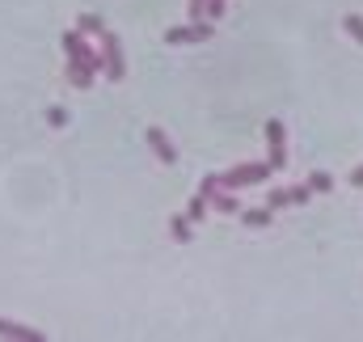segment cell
Returning a JSON list of instances; mask_svg holds the SVG:
<instances>
[{
	"mask_svg": "<svg viewBox=\"0 0 363 342\" xmlns=\"http://www.w3.org/2000/svg\"><path fill=\"white\" fill-rule=\"evenodd\" d=\"M63 51H68V80H72L76 89H89V85L97 80V72H101V55L85 42L80 30H68V34H63Z\"/></svg>",
	"mask_w": 363,
	"mask_h": 342,
	"instance_id": "6da1fadb",
	"label": "cell"
},
{
	"mask_svg": "<svg viewBox=\"0 0 363 342\" xmlns=\"http://www.w3.org/2000/svg\"><path fill=\"white\" fill-rule=\"evenodd\" d=\"M271 173H275V169H271L266 161H250V165H233V169L216 173V182H220L224 190H241V186H262Z\"/></svg>",
	"mask_w": 363,
	"mask_h": 342,
	"instance_id": "7a4b0ae2",
	"label": "cell"
},
{
	"mask_svg": "<svg viewBox=\"0 0 363 342\" xmlns=\"http://www.w3.org/2000/svg\"><path fill=\"white\" fill-rule=\"evenodd\" d=\"M97 38H101V51H97V55H101V72H106L110 80H123V76H127V59H123L118 38H114L110 30H101Z\"/></svg>",
	"mask_w": 363,
	"mask_h": 342,
	"instance_id": "3957f363",
	"label": "cell"
},
{
	"mask_svg": "<svg viewBox=\"0 0 363 342\" xmlns=\"http://www.w3.org/2000/svg\"><path fill=\"white\" fill-rule=\"evenodd\" d=\"M211 34H216V21L199 17V21H190V25H173V30H165V42H169V47H178V42H207Z\"/></svg>",
	"mask_w": 363,
	"mask_h": 342,
	"instance_id": "277c9868",
	"label": "cell"
},
{
	"mask_svg": "<svg viewBox=\"0 0 363 342\" xmlns=\"http://www.w3.org/2000/svg\"><path fill=\"white\" fill-rule=\"evenodd\" d=\"M144 140H148V148L156 152V161H161V165H178V148H173V140H169L161 127H148V131H144Z\"/></svg>",
	"mask_w": 363,
	"mask_h": 342,
	"instance_id": "5b68a950",
	"label": "cell"
},
{
	"mask_svg": "<svg viewBox=\"0 0 363 342\" xmlns=\"http://www.w3.org/2000/svg\"><path fill=\"white\" fill-rule=\"evenodd\" d=\"M0 338H17V342H42L47 334H42V330H30V326H21V322H4V317H0Z\"/></svg>",
	"mask_w": 363,
	"mask_h": 342,
	"instance_id": "8992f818",
	"label": "cell"
},
{
	"mask_svg": "<svg viewBox=\"0 0 363 342\" xmlns=\"http://www.w3.org/2000/svg\"><path fill=\"white\" fill-rule=\"evenodd\" d=\"M211 207H216V212H224V216H241V199H237V195H228L224 186L211 195Z\"/></svg>",
	"mask_w": 363,
	"mask_h": 342,
	"instance_id": "52a82bcc",
	"label": "cell"
},
{
	"mask_svg": "<svg viewBox=\"0 0 363 342\" xmlns=\"http://www.w3.org/2000/svg\"><path fill=\"white\" fill-rule=\"evenodd\" d=\"M271 207H241V220H245V228H266L271 224Z\"/></svg>",
	"mask_w": 363,
	"mask_h": 342,
	"instance_id": "ba28073f",
	"label": "cell"
},
{
	"mask_svg": "<svg viewBox=\"0 0 363 342\" xmlns=\"http://www.w3.org/2000/svg\"><path fill=\"white\" fill-rule=\"evenodd\" d=\"M169 237H173V241H190V237H195V220H190V216H173V220H169Z\"/></svg>",
	"mask_w": 363,
	"mask_h": 342,
	"instance_id": "9c48e42d",
	"label": "cell"
},
{
	"mask_svg": "<svg viewBox=\"0 0 363 342\" xmlns=\"http://www.w3.org/2000/svg\"><path fill=\"white\" fill-rule=\"evenodd\" d=\"M266 148H288V131H283V123H279V118H271V123H266Z\"/></svg>",
	"mask_w": 363,
	"mask_h": 342,
	"instance_id": "30bf717a",
	"label": "cell"
},
{
	"mask_svg": "<svg viewBox=\"0 0 363 342\" xmlns=\"http://www.w3.org/2000/svg\"><path fill=\"white\" fill-rule=\"evenodd\" d=\"M309 190H313V195H330V190H334V178H330L326 169H313V173H309Z\"/></svg>",
	"mask_w": 363,
	"mask_h": 342,
	"instance_id": "8fae6325",
	"label": "cell"
},
{
	"mask_svg": "<svg viewBox=\"0 0 363 342\" xmlns=\"http://www.w3.org/2000/svg\"><path fill=\"white\" fill-rule=\"evenodd\" d=\"M207 207H211V199L203 195V190H195V199H190V207H186V216L199 224V220H207Z\"/></svg>",
	"mask_w": 363,
	"mask_h": 342,
	"instance_id": "7c38bea8",
	"label": "cell"
},
{
	"mask_svg": "<svg viewBox=\"0 0 363 342\" xmlns=\"http://www.w3.org/2000/svg\"><path fill=\"white\" fill-rule=\"evenodd\" d=\"M343 30H347V34L363 47V17H359V13H347V17H343Z\"/></svg>",
	"mask_w": 363,
	"mask_h": 342,
	"instance_id": "4fadbf2b",
	"label": "cell"
},
{
	"mask_svg": "<svg viewBox=\"0 0 363 342\" xmlns=\"http://www.w3.org/2000/svg\"><path fill=\"white\" fill-rule=\"evenodd\" d=\"M76 30H80V34H101L106 25H101V17H93V13H85V17L76 21Z\"/></svg>",
	"mask_w": 363,
	"mask_h": 342,
	"instance_id": "5bb4252c",
	"label": "cell"
},
{
	"mask_svg": "<svg viewBox=\"0 0 363 342\" xmlns=\"http://www.w3.org/2000/svg\"><path fill=\"white\" fill-rule=\"evenodd\" d=\"M266 165L271 169H283L288 165V148H266Z\"/></svg>",
	"mask_w": 363,
	"mask_h": 342,
	"instance_id": "9a60e30c",
	"label": "cell"
},
{
	"mask_svg": "<svg viewBox=\"0 0 363 342\" xmlns=\"http://www.w3.org/2000/svg\"><path fill=\"white\" fill-rule=\"evenodd\" d=\"M47 123H51V127H63V123H68V110H63V106H51V110H47Z\"/></svg>",
	"mask_w": 363,
	"mask_h": 342,
	"instance_id": "2e32d148",
	"label": "cell"
},
{
	"mask_svg": "<svg viewBox=\"0 0 363 342\" xmlns=\"http://www.w3.org/2000/svg\"><path fill=\"white\" fill-rule=\"evenodd\" d=\"M224 8H228V0H207V21H220Z\"/></svg>",
	"mask_w": 363,
	"mask_h": 342,
	"instance_id": "e0dca14e",
	"label": "cell"
},
{
	"mask_svg": "<svg viewBox=\"0 0 363 342\" xmlns=\"http://www.w3.org/2000/svg\"><path fill=\"white\" fill-rule=\"evenodd\" d=\"M351 186H363V165L355 169V173H351Z\"/></svg>",
	"mask_w": 363,
	"mask_h": 342,
	"instance_id": "ac0fdd59",
	"label": "cell"
}]
</instances>
